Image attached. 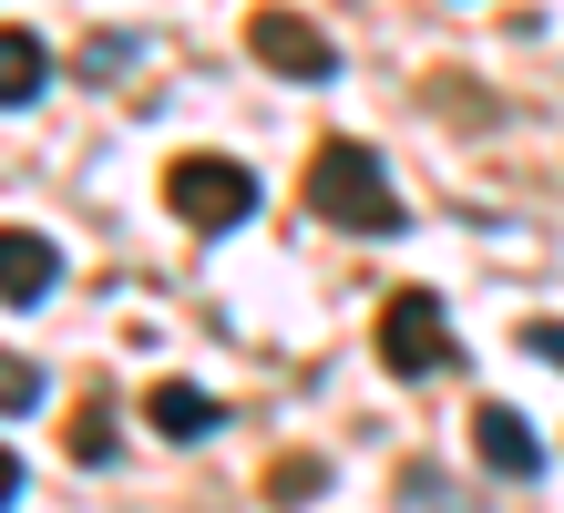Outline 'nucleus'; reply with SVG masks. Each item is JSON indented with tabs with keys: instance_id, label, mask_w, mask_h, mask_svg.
Here are the masks:
<instances>
[{
	"instance_id": "1",
	"label": "nucleus",
	"mask_w": 564,
	"mask_h": 513,
	"mask_svg": "<svg viewBox=\"0 0 564 513\" xmlns=\"http://www.w3.org/2000/svg\"><path fill=\"white\" fill-rule=\"evenodd\" d=\"M308 216H328L339 236H401V195H390L380 154L339 133V145L308 154Z\"/></svg>"
},
{
	"instance_id": "2",
	"label": "nucleus",
	"mask_w": 564,
	"mask_h": 513,
	"mask_svg": "<svg viewBox=\"0 0 564 513\" xmlns=\"http://www.w3.org/2000/svg\"><path fill=\"white\" fill-rule=\"evenodd\" d=\"M164 205H175L195 236H226V226L257 216V175L237 154H175V164H164Z\"/></svg>"
},
{
	"instance_id": "3",
	"label": "nucleus",
	"mask_w": 564,
	"mask_h": 513,
	"mask_svg": "<svg viewBox=\"0 0 564 513\" xmlns=\"http://www.w3.org/2000/svg\"><path fill=\"white\" fill-rule=\"evenodd\" d=\"M452 319H442V298L431 288H401V298H380V370L390 381H431V370H452Z\"/></svg>"
},
{
	"instance_id": "4",
	"label": "nucleus",
	"mask_w": 564,
	"mask_h": 513,
	"mask_svg": "<svg viewBox=\"0 0 564 513\" xmlns=\"http://www.w3.org/2000/svg\"><path fill=\"white\" fill-rule=\"evenodd\" d=\"M247 52L268 62L278 83H328V73H339V42H328L308 11H257L247 21Z\"/></svg>"
},
{
	"instance_id": "5",
	"label": "nucleus",
	"mask_w": 564,
	"mask_h": 513,
	"mask_svg": "<svg viewBox=\"0 0 564 513\" xmlns=\"http://www.w3.org/2000/svg\"><path fill=\"white\" fill-rule=\"evenodd\" d=\"M473 452L503 472V483H534V472H544L534 421H523V410H503V400H482V410H473Z\"/></svg>"
},
{
	"instance_id": "6",
	"label": "nucleus",
	"mask_w": 564,
	"mask_h": 513,
	"mask_svg": "<svg viewBox=\"0 0 564 513\" xmlns=\"http://www.w3.org/2000/svg\"><path fill=\"white\" fill-rule=\"evenodd\" d=\"M62 278V257H52V236H31V226H0V308H42Z\"/></svg>"
},
{
	"instance_id": "7",
	"label": "nucleus",
	"mask_w": 564,
	"mask_h": 513,
	"mask_svg": "<svg viewBox=\"0 0 564 513\" xmlns=\"http://www.w3.org/2000/svg\"><path fill=\"white\" fill-rule=\"evenodd\" d=\"M226 421V410L206 400V391H195V381H154V431H175V441H206Z\"/></svg>"
},
{
	"instance_id": "8",
	"label": "nucleus",
	"mask_w": 564,
	"mask_h": 513,
	"mask_svg": "<svg viewBox=\"0 0 564 513\" xmlns=\"http://www.w3.org/2000/svg\"><path fill=\"white\" fill-rule=\"evenodd\" d=\"M52 83V52H42V31H0V103H31Z\"/></svg>"
},
{
	"instance_id": "9",
	"label": "nucleus",
	"mask_w": 564,
	"mask_h": 513,
	"mask_svg": "<svg viewBox=\"0 0 564 513\" xmlns=\"http://www.w3.org/2000/svg\"><path fill=\"white\" fill-rule=\"evenodd\" d=\"M73 462H83V472H113V462H123V441H113V410H104V400H83V410H73Z\"/></svg>"
},
{
	"instance_id": "10",
	"label": "nucleus",
	"mask_w": 564,
	"mask_h": 513,
	"mask_svg": "<svg viewBox=\"0 0 564 513\" xmlns=\"http://www.w3.org/2000/svg\"><path fill=\"white\" fill-rule=\"evenodd\" d=\"M21 410H42V370L21 350H0V421H21Z\"/></svg>"
},
{
	"instance_id": "11",
	"label": "nucleus",
	"mask_w": 564,
	"mask_h": 513,
	"mask_svg": "<svg viewBox=\"0 0 564 513\" xmlns=\"http://www.w3.org/2000/svg\"><path fill=\"white\" fill-rule=\"evenodd\" d=\"M523 350H534L544 370H564V319H523Z\"/></svg>"
},
{
	"instance_id": "12",
	"label": "nucleus",
	"mask_w": 564,
	"mask_h": 513,
	"mask_svg": "<svg viewBox=\"0 0 564 513\" xmlns=\"http://www.w3.org/2000/svg\"><path fill=\"white\" fill-rule=\"evenodd\" d=\"M318 483H328L318 462H278V503H297V493H318Z\"/></svg>"
},
{
	"instance_id": "13",
	"label": "nucleus",
	"mask_w": 564,
	"mask_h": 513,
	"mask_svg": "<svg viewBox=\"0 0 564 513\" xmlns=\"http://www.w3.org/2000/svg\"><path fill=\"white\" fill-rule=\"evenodd\" d=\"M0 503H21V452L0 441Z\"/></svg>"
}]
</instances>
